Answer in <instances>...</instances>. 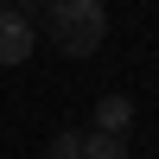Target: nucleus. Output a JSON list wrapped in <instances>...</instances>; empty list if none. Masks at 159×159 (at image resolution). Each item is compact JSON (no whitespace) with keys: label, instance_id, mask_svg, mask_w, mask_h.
<instances>
[{"label":"nucleus","instance_id":"nucleus-1","mask_svg":"<svg viewBox=\"0 0 159 159\" xmlns=\"http://www.w3.org/2000/svg\"><path fill=\"white\" fill-rule=\"evenodd\" d=\"M45 32L64 57H96L108 38V7L102 0H57V7H45Z\"/></svg>","mask_w":159,"mask_h":159},{"label":"nucleus","instance_id":"nucleus-2","mask_svg":"<svg viewBox=\"0 0 159 159\" xmlns=\"http://www.w3.org/2000/svg\"><path fill=\"white\" fill-rule=\"evenodd\" d=\"M32 57V25L19 19V7H0V64H25Z\"/></svg>","mask_w":159,"mask_h":159},{"label":"nucleus","instance_id":"nucleus-3","mask_svg":"<svg viewBox=\"0 0 159 159\" xmlns=\"http://www.w3.org/2000/svg\"><path fill=\"white\" fill-rule=\"evenodd\" d=\"M127 127H134V102L127 96H102L96 102V134H121L127 140Z\"/></svg>","mask_w":159,"mask_h":159},{"label":"nucleus","instance_id":"nucleus-4","mask_svg":"<svg viewBox=\"0 0 159 159\" xmlns=\"http://www.w3.org/2000/svg\"><path fill=\"white\" fill-rule=\"evenodd\" d=\"M83 159H127L121 134H83Z\"/></svg>","mask_w":159,"mask_h":159},{"label":"nucleus","instance_id":"nucleus-5","mask_svg":"<svg viewBox=\"0 0 159 159\" xmlns=\"http://www.w3.org/2000/svg\"><path fill=\"white\" fill-rule=\"evenodd\" d=\"M45 159H83V134H51Z\"/></svg>","mask_w":159,"mask_h":159}]
</instances>
